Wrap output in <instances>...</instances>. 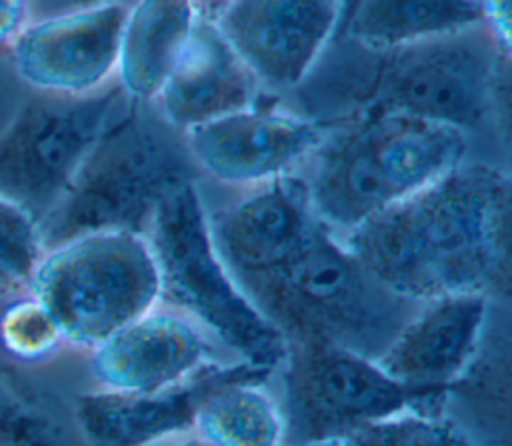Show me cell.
<instances>
[{"instance_id":"18","label":"cell","mask_w":512,"mask_h":446,"mask_svg":"<svg viewBox=\"0 0 512 446\" xmlns=\"http://www.w3.org/2000/svg\"><path fill=\"white\" fill-rule=\"evenodd\" d=\"M198 14V2H132L124 22L116 82L132 102L152 104L172 74Z\"/></svg>"},{"instance_id":"17","label":"cell","mask_w":512,"mask_h":446,"mask_svg":"<svg viewBox=\"0 0 512 446\" xmlns=\"http://www.w3.org/2000/svg\"><path fill=\"white\" fill-rule=\"evenodd\" d=\"M258 92L256 80L214 24L208 2H198L188 42L152 102L154 108L186 134L258 104Z\"/></svg>"},{"instance_id":"2","label":"cell","mask_w":512,"mask_h":446,"mask_svg":"<svg viewBox=\"0 0 512 446\" xmlns=\"http://www.w3.org/2000/svg\"><path fill=\"white\" fill-rule=\"evenodd\" d=\"M468 140L458 130L396 114L330 124L304 164L312 212L344 236L466 162Z\"/></svg>"},{"instance_id":"15","label":"cell","mask_w":512,"mask_h":446,"mask_svg":"<svg viewBox=\"0 0 512 446\" xmlns=\"http://www.w3.org/2000/svg\"><path fill=\"white\" fill-rule=\"evenodd\" d=\"M318 224L300 174L260 184L208 214L212 244L236 280L286 264Z\"/></svg>"},{"instance_id":"16","label":"cell","mask_w":512,"mask_h":446,"mask_svg":"<svg viewBox=\"0 0 512 446\" xmlns=\"http://www.w3.org/2000/svg\"><path fill=\"white\" fill-rule=\"evenodd\" d=\"M214 348L194 322L158 304L90 350V368L100 388L158 392L218 362Z\"/></svg>"},{"instance_id":"9","label":"cell","mask_w":512,"mask_h":446,"mask_svg":"<svg viewBox=\"0 0 512 446\" xmlns=\"http://www.w3.org/2000/svg\"><path fill=\"white\" fill-rule=\"evenodd\" d=\"M272 376L282 382L278 406L292 446L346 438L402 410L438 408L442 402L398 384L374 358L334 344H290Z\"/></svg>"},{"instance_id":"12","label":"cell","mask_w":512,"mask_h":446,"mask_svg":"<svg viewBox=\"0 0 512 446\" xmlns=\"http://www.w3.org/2000/svg\"><path fill=\"white\" fill-rule=\"evenodd\" d=\"M328 132L330 124L254 104L184 136L200 174L224 184L256 188L298 174Z\"/></svg>"},{"instance_id":"5","label":"cell","mask_w":512,"mask_h":446,"mask_svg":"<svg viewBox=\"0 0 512 446\" xmlns=\"http://www.w3.org/2000/svg\"><path fill=\"white\" fill-rule=\"evenodd\" d=\"M184 132L154 104L132 102L92 148L74 182L40 224L46 250L96 232L146 234L156 208L196 184Z\"/></svg>"},{"instance_id":"3","label":"cell","mask_w":512,"mask_h":446,"mask_svg":"<svg viewBox=\"0 0 512 446\" xmlns=\"http://www.w3.org/2000/svg\"><path fill=\"white\" fill-rule=\"evenodd\" d=\"M236 282L288 344H334L374 360L420 306L386 288L324 224L280 268Z\"/></svg>"},{"instance_id":"23","label":"cell","mask_w":512,"mask_h":446,"mask_svg":"<svg viewBox=\"0 0 512 446\" xmlns=\"http://www.w3.org/2000/svg\"><path fill=\"white\" fill-rule=\"evenodd\" d=\"M0 340L20 360H44L64 342L62 330L48 308L32 294L8 302L0 316Z\"/></svg>"},{"instance_id":"25","label":"cell","mask_w":512,"mask_h":446,"mask_svg":"<svg viewBox=\"0 0 512 446\" xmlns=\"http://www.w3.org/2000/svg\"><path fill=\"white\" fill-rule=\"evenodd\" d=\"M30 4L26 2H0V48L14 42V38L20 34V30L30 22Z\"/></svg>"},{"instance_id":"11","label":"cell","mask_w":512,"mask_h":446,"mask_svg":"<svg viewBox=\"0 0 512 446\" xmlns=\"http://www.w3.org/2000/svg\"><path fill=\"white\" fill-rule=\"evenodd\" d=\"M132 2H96L30 20L10 44L18 76L36 92L82 96L116 80Z\"/></svg>"},{"instance_id":"10","label":"cell","mask_w":512,"mask_h":446,"mask_svg":"<svg viewBox=\"0 0 512 446\" xmlns=\"http://www.w3.org/2000/svg\"><path fill=\"white\" fill-rule=\"evenodd\" d=\"M208 12L248 68L258 88H300L334 40L344 2L230 0L208 2Z\"/></svg>"},{"instance_id":"22","label":"cell","mask_w":512,"mask_h":446,"mask_svg":"<svg viewBox=\"0 0 512 446\" xmlns=\"http://www.w3.org/2000/svg\"><path fill=\"white\" fill-rule=\"evenodd\" d=\"M344 440L350 446H476L456 422L426 406L368 424Z\"/></svg>"},{"instance_id":"20","label":"cell","mask_w":512,"mask_h":446,"mask_svg":"<svg viewBox=\"0 0 512 446\" xmlns=\"http://www.w3.org/2000/svg\"><path fill=\"white\" fill-rule=\"evenodd\" d=\"M246 376L214 390L200 406L192 434L208 446H280L284 418L264 382Z\"/></svg>"},{"instance_id":"1","label":"cell","mask_w":512,"mask_h":446,"mask_svg":"<svg viewBox=\"0 0 512 446\" xmlns=\"http://www.w3.org/2000/svg\"><path fill=\"white\" fill-rule=\"evenodd\" d=\"M510 204L508 172L466 160L340 238L386 288L416 304L492 298L510 286Z\"/></svg>"},{"instance_id":"19","label":"cell","mask_w":512,"mask_h":446,"mask_svg":"<svg viewBox=\"0 0 512 446\" xmlns=\"http://www.w3.org/2000/svg\"><path fill=\"white\" fill-rule=\"evenodd\" d=\"M484 24V2L366 0L344 2L338 30L370 52H388Z\"/></svg>"},{"instance_id":"6","label":"cell","mask_w":512,"mask_h":446,"mask_svg":"<svg viewBox=\"0 0 512 446\" xmlns=\"http://www.w3.org/2000/svg\"><path fill=\"white\" fill-rule=\"evenodd\" d=\"M144 236L158 270L160 306L194 322L232 360L274 374L290 344L218 256L198 186L172 192Z\"/></svg>"},{"instance_id":"14","label":"cell","mask_w":512,"mask_h":446,"mask_svg":"<svg viewBox=\"0 0 512 446\" xmlns=\"http://www.w3.org/2000/svg\"><path fill=\"white\" fill-rule=\"evenodd\" d=\"M488 312L490 298L484 294H450L424 302L376 362L398 384L444 398L472 366Z\"/></svg>"},{"instance_id":"27","label":"cell","mask_w":512,"mask_h":446,"mask_svg":"<svg viewBox=\"0 0 512 446\" xmlns=\"http://www.w3.org/2000/svg\"><path fill=\"white\" fill-rule=\"evenodd\" d=\"M170 446H208L206 442H202L198 436H182V438H178L174 444H170Z\"/></svg>"},{"instance_id":"24","label":"cell","mask_w":512,"mask_h":446,"mask_svg":"<svg viewBox=\"0 0 512 446\" xmlns=\"http://www.w3.org/2000/svg\"><path fill=\"white\" fill-rule=\"evenodd\" d=\"M0 446H64L60 428L0 376Z\"/></svg>"},{"instance_id":"26","label":"cell","mask_w":512,"mask_h":446,"mask_svg":"<svg viewBox=\"0 0 512 446\" xmlns=\"http://www.w3.org/2000/svg\"><path fill=\"white\" fill-rule=\"evenodd\" d=\"M300 446H350L348 440L344 438H334V440H318V442H306Z\"/></svg>"},{"instance_id":"13","label":"cell","mask_w":512,"mask_h":446,"mask_svg":"<svg viewBox=\"0 0 512 446\" xmlns=\"http://www.w3.org/2000/svg\"><path fill=\"white\" fill-rule=\"evenodd\" d=\"M246 376L272 372L238 360H218L158 392H80L72 402V418L86 446H160L192 434L202 402L220 386Z\"/></svg>"},{"instance_id":"7","label":"cell","mask_w":512,"mask_h":446,"mask_svg":"<svg viewBox=\"0 0 512 446\" xmlns=\"http://www.w3.org/2000/svg\"><path fill=\"white\" fill-rule=\"evenodd\" d=\"M30 294L66 344L94 350L160 304V280L146 236L96 232L46 250Z\"/></svg>"},{"instance_id":"4","label":"cell","mask_w":512,"mask_h":446,"mask_svg":"<svg viewBox=\"0 0 512 446\" xmlns=\"http://www.w3.org/2000/svg\"><path fill=\"white\" fill-rule=\"evenodd\" d=\"M346 40V38H344ZM360 66H348L342 116H408L470 134L486 128L498 110L500 60L508 54L486 24L388 52H370L346 40Z\"/></svg>"},{"instance_id":"21","label":"cell","mask_w":512,"mask_h":446,"mask_svg":"<svg viewBox=\"0 0 512 446\" xmlns=\"http://www.w3.org/2000/svg\"><path fill=\"white\" fill-rule=\"evenodd\" d=\"M44 254L40 224L16 204L0 198V302L30 294Z\"/></svg>"},{"instance_id":"8","label":"cell","mask_w":512,"mask_h":446,"mask_svg":"<svg viewBox=\"0 0 512 446\" xmlns=\"http://www.w3.org/2000/svg\"><path fill=\"white\" fill-rule=\"evenodd\" d=\"M130 104L116 80L82 96L34 92L0 132V198L42 224Z\"/></svg>"}]
</instances>
